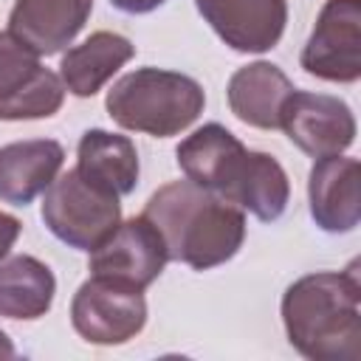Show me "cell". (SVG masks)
I'll return each instance as SVG.
<instances>
[{"label": "cell", "mask_w": 361, "mask_h": 361, "mask_svg": "<svg viewBox=\"0 0 361 361\" xmlns=\"http://www.w3.org/2000/svg\"><path fill=\"white\" fill-rule=\"evenodd\" d=\"M54 271L31 254H8L0 259V316L34 322L54 305Z\"/></svg>", "instance_id": "cell-19"}, {"label": "cell", "mask_w": 361, "mask_h": 361, "mask_svg": "<svg viewBox=\"0 0 361 361\" xmlns=\"http://www.w3.org/2000/svg\"><path fill=\"white\" fill-rule=\"evenodd\" d=\"M361 164L344 155L316 158L307 175V200L313 223L327 234H347L361 220Z\"/></svg>", "instance_id": "cell-11"}, {"label": "cell", "mask_w": 361, "mask_h": 361, "mask_svg": "<svg viewBox=\"0 0 361 361\" xmlns=\"http://www.w3.org/2000/svg\"><path fill=\"white\" fill-rule=\"evenodd\" d=\"M0 358H14V344L3 327H0Z\"/></svg>", "instance_id": "cell-22"}, {"label": "cell", "mask_w": 361, "mask_h": 361, "mask_svg": "<svg viewBox=\"0 0 361 361\" xmlns=\"http://www.w3.org/2000/svg\"><path fill=\"white\" fill-rule=\"evenodd\" d=\"M293 82L285 76V71L274 62H248L237 68L228 79L226 99L231 113L257 130H279V116L293 93Z\"/></svg>", "instance_id": "cell-14"}, {"label": "cell", "mask_w": 361, "mask_h": 361, "mask_svg": "<svg viewBox=\"0 0 361 361\" xmlns=\"http://www.w3.org/2000/svg\"><path fill=\"white\" fill-rule=\"evenodd\" d=\"M279 130L310 158L341 155L355 141V116L350 104L330 93L293 90L282 107Z\"/></svg>", "instance_id": "cell-8"}, {"label": "cell", "mask_w": 361, "mask_h": 361, "mask_svg": "<svg viewBox=\"0 0 361 361\" xmlns=\"http://www.w3.org/2000/svg\"><path fill=\"white\" fill-rule=\"evenodd\" d=\"M65 102L59 73L42 65V56L0 31V121L51 118Z\"/></svg>", "instance_id": "cell-6"}, {"label": "cell", "mask_w": 361, "mask_h": 361, "mask_svg": "<svg viewBox=\"0 0 361 361\" xmlns=\"http://www.w3.org/2000/svg\"><path fill=\"white\" fill-rule=\"evenodd\" d=\"M209 28L237 54L276 48L288 23V0H195Z\"/></svg>", "instance_id": "cell-10"}, {"label": "cell", "mask_w": 361, "mask_h": 361, "mask_svg": "<svg viewBox=\"0 0 361 361\" xmlns=\"http://www.w3.org/2000/svg\"><path fill=\"white\" fill-rule=\"evenodd\" d=\"M76 169L90 183L124 197L138 186V149L127 135L110 130H87L76 147Z\"/></svg>", "instance_id": "cell-18"}, {"label": "cell", "mask_w": 361, "mask_h": 361, "mask_svg": "<svg viewBox=\"0 0 361 361\" xmlns=\"http://www.w3.org/2000/svg\"><path fill=\"white\" fill-rule=\"evenodd\" d=\"M141 214L164 237L166 257L195 271L228 262L245 240V212L189 178L152 192Z\"/></svg>", "instance_id": "cell-2"}, {"label": "cell", "mask_w": 361, "mask_h": 361, "mask_svg": "<svg viewBox=\"0 0 361 361\" xmlns=\"http://www.w3.org/2000/svg\"><path fill=\"white\" fill-rule=\"evenodd\" d=\"M39 214L59 243L90 254L121 223V203L118 195L90 183L73 166L56 175L42 192Z\"/></svg>", "instance_id": "cell-4"}, {"label": "cell", "mask_w": 361, "mask_h": 361, "mask_svg": "<svg viewBox=\"0 0 361 361\" xmlns=\"http://www.w3.org/2000/svg\"><path fill=\"white\" fill-rule=\"evenodd\" d=\"M93 0H17L8 14V34L39 56L65 51L85 28Z\"/></svg>", "instance_id": "cell-12"}, {"label": "cell", "mask_w": 361, "mask_h": 361, "mask_svg": "<svg viewBox=\"0 0 361 361\" xmlns=\"http://www.w3.org/2000/svg\"><path fill=\"white\" fill-rule=\"evenodd\" d=\"M175 155H178L180 172L192 183L223 195V189L228 186L231 175L237 172V166L245 155V144L223 124L209 121V124L197 127L192 135H186L178 144Z\"/></svg>", "instance_id": "cell-17"}, {"label": "cell", "mask_w": 361, "mask_h": 361, "mask_svg": "<svg viewBox=\"0 0 361 361\" xmlns=\"http://www.w3.org/2000/svg\"><path fill=\"white\" fill-rule=\"evenodd\" d=\"M107 116L130 130L152 138H169L197 121L206 93L197 79L166 68H135L124 73L104 99Z\"/></svg>", "instance_id": "cell-3"}, {"label": "cell", "mask_w": 361, "mask_h": 361, "mask_svg": "<svg viewBox=\"0 0 361 361\" xmlns=\"http://www.w3.org/2000/svg\"><path fill=\"white\" fill-rule=\"evenodd\" d=\"M166 262L169 257L164 237L144 214H135L130 220H121L116 231L90 251L87 271L90 276L118 279L144 290L161 276Z\"/></svg>", "instance_id": "cell-9"}, {"label": "cell", "mask_w": 361, "mask_h": 361, "mask_svg": "<svg viewBox=\"0 0 361 361\" xmlns=\"http://www.w3.org/2000/svg\"><path fill=\"white\" fill-rule=\"evenodd\" d=\"M220 197L240 206L243 212H251L262 223H274L288 209L290 180L274 155L245 149L237 172L231 175L228 186L223 189Z\"/></svg>", "instance_id": "cell-16"}, {"label": "cell", "mask_w": 361, "mask_h": 361, "mask_svg": "<svg viewBox=\"0 0 361 361\" xmlns=\"http://www.w3.org/2000/svg\"><path fill=\"white\" fill-rule=\"evenodd\" d=\"M71 324L90 344H127L147 324L144 290L118 279L90 276L71 299Z\"/></svg>", "instance_id": "cell-5"}, {"label": "cell", "mask_w": 361, "mask_h": 361, "mask_svg": "<svg viewBox=\"0 0 361 361\" xmlns=\"http://www.w3.org/2000/svg\"><path fill=\"white\" fill-rule=\"evenodd\" d=\"M65 164V147L54 138H25L0 147V200L28 206Z\"/></svg>", "instance_id": "cell-13"}, {"label": "cell", "mask_w": 361, "mask_h": 361, "mask_svg": "<svg viewBox=\"0 0 361 361\" xmlns=\"http://www.w3.org/2000/svg\"><path fill=\"white\" fill-rule=\"evenodd\" d=\"M20 231H23V223H20L14 214L0 212V259L11 254V248H14L17 237H20Z\"/></svg>", "instance_id": "cell-20"}, {"label": "cell", "mask_w": 361, "mask_h": 361, "mask_svg": "<svg viewBox=\"0 0 361 361\" xmlns=\"http://www.w3.org/2000/svg\"><path fill=\"white\" fill-rule=\"evenodd\" d=\"M135 56V45L116 31H93L79 45H71L59 62L65 90L79 99L96 96L116 73Z\"/></svg>", "instance_id": "cell-15"}, {"label": "cell", "mask_w": 361, "mask_h": 361, "mask_svg": "<svg viewBox=\"0 0 361 361\" xmlns=\"http://www.w3.org/2000/svg\"><path fill=\"white\" fill-rule=\"evenodd\" d=\"M282 324L290 347L310 361H358L361 355V274L358 259L344 271L299 276L282 293Z\"/></svg>", "instance_id": "cell-1"}, {"label": "cell", "mask_w": 361, "mask_h": 361, "mask_svg": "<svg viewBox=\"0 0 361 361\" xmlns=\"http://www.w3.org/2000/svg\"><path fill=\"white\" fill-rule=\"evenodd\" d=\"M164 3L166 0H110V6L124 11V14H149Z\"/></svg>", "instance_id": "cell-21"}, {"label": "cell", "mask_w": 361, "mask_h": 361, "mask_svg": "<svg viewBox=\"0 0 361 361\" xmlns=\"http://www.w3.org/2000/svg\"><path fill=\"white\" fill-rule=\"evenodd\" d=\"M299 65L324 82L353 85L361 79V0H324Z\"/></svg>", "instance_id": "cell-7"}]
</instances>
